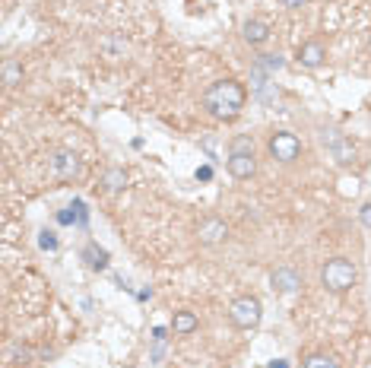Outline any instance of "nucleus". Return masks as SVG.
Masks as SVG:
<instances>
[{"instance_id":"nucleus-4","label":"nucleus","mask_w":371,"mask_h":368,"mask_svg":"<svg viewBox=\"0 0 371 368\" xmlns=\"http://www.w3.org/2000/svg\"><path fill=\"white\" fill-rule=\"evenodd\" d=\"M267 150L276 162H295V159L302 156V140H298L295 134H289V130H276V134L270 137Z\"/></svg>"},{"instance_id":"nucleus-12","label":"nucleus","mask_w":371,"mask_h":368,"mask_svg":"<svg viewBox=\"0 0 371 368\" xmlns=\"http://www.w3.org/2000/svg\"><path fill=\"white\" fill-rule=\"evenodd\" d=\"M83 257H86V263H89L92 270H105V267H108V251L98 248V245H86Z\"/></svg>"},{"instance_id":"nucleus-21","label":"nucleus","mask_w":371,"mask_h":368,"mask_svg":"<svg viewBox=\"0 0 371 368\" xmlns=\"http://www.w3.org/2000/svg\"><path fill=\"white\" fill-rule=\"evenodd\" d=\"M359 216H362V226L371 229V203H365L362 210H359Z\"/></svg>"},{"instance_id":"nucleus-2","label":"nucleus","mask_w":371,"mask_h":368,"mask_svg":"<svg viewBox=\"0 0 371 368\" xmlns=\"http://www.w3.org/2000/svg\"><path fill=\"white\" fill-rule=\"evenodd\" d=\"M356 263L346 261V257H330L324 263V270H320V283L330 289V292H346L356 286Z\"/></svg>"},{"instance_id":"nucleus-8","label":"nucleus","mask_w":371,"mask_h":368,"mask_svg":"<svg viewBox=\"0 0 371 368\" xmlns=\"http://www.w3.org/2000/svg\"><path fill=\"white\" fill-rule=\"evenodd\" d=\"M229 172H232V178H238V181L254 178V175H257V159H254V152H232Z\"/></svg>"},{"instance_id":"nucleus-11","label":"nucleus","mask_w":371,"mask_h":368,"mask_svg":"<svg viewBox=\"0 0 371 368\" xmlns=\"http://www.w3.org/2000/svg\"><path fill=\"white\" fill-rule=\"evenodd\" d=\"M298 60L304 67H320L324 64V45L320 42H308V45L298 48Z\"/></svg>"},{"instance_id":"nucleus-25","label":"nucleus","mask_w":371,"mask_h":368,"mask_svg":"<svg viewBox=\"0 0 371 368\" xmlns=\"http://www.w3.org/2000/svg\"><path fill=\"white\" fill-rule=\"evenodd\" d=\"M267 368H289V362H286V359H276V362H270Z\"/></svg>"},{"instance_id":"nucleus-23","label":"nucleus","mask_w":371,"mask_h":368,"mask_svg":"<svg viewBox=\"0 0 371 368\" xmlns=\"http://www.w3.org/2000/svg\"><path fill=\"white\" fill-rule=\"evenodd\" d=\"M282 7H289V10H295V7H304V3H308V0H279Z\"/></svg>"},{"instance_id":"nucleus-18","label":"nucleus","mask_w":371,"mask_h":368,"mask_svg":"<svg viewBox=\"0 0 371 368\" xmlns=\"http://www.w3.org/2000/svg\"><path fill=\"white\" fill-rule=\"evenodd\" d=\"M260 67L279 70V67H282V58H279V54H260Z\"/></svg>"},{"instance_id":"nucleus-16","label":"nucleus","mask_w":371,"mask_h":368,"mask_svg":"<svg viewBox=\"0 0 371 368\" xmlns=\"http://www.w3.org/2000/svg\"><path fill=\"white\" fill-rule=\"evenodd\" d=\"M304 368H340V365H336L334 356L318 353V356H308V359H304Z\"/></svg>"},{"instance_id":"nucleus-20","label":"nucleus","mask_w":371,"mask_h":368,"mask_svg":"<svg viewBox=\"0 0 371 368\" xmlns=\"http://www.w3.org/2000/svg\"><path fill=\"white\" fill-rule=\"evenodd\" d=\"M232 152H254V143L248 137H238V140H232Z\"/></svg>"},{"instance_id":"nucleus-1","label":"nucleus","mask_w":371,"mask_h":368,"mask_svg":"<svg viewBox=\"0 0 371 368\" xmlns=\"http://www.w3.org/2000/svg\"><path fill=\"white\" fill-rule=\"evenodd\" d=\"M248 102V89L238 80H219L203 92V108L216 121H235Z\"/></svg>"},{"instance_id":"nucleus-3","label":"nucleus","mask_w":371,"mask_h":368,"mask_svg":"<svg viewBox=\"0 0 371 368\" xmlns=\"http://www.w3.org/2000/svg\"><path fill=\"white\" fill-rule=\"evenodd\" d=\"M229 317L238 331H251V327L260 324V317H264V305H260V299H254V295H241V299L232 301Z\"/></svg>"},{"instance_id":"nucleus-22","label":"nucleus","mask_w":371,"mask_h":368,"mask_svg":"<svg viewBox=\"0 0 371 368\" xmlns=\"http://www.w3.org/2000/svg\"><path fill=\"white\" fill-rule=\"evenodd\" d=\"M209 178H213V168H209V166L197 168V181H209Z\"/></svg>"},{"instance_id":"nucleus-10","label":"nucleus","mask_w":371,"mask_h":368,"mask_svg":"<svg viewBox=\"0 0 371 368\" xmlns=\"http://www.w3.org/2000/svg\"><path fill=\"white\" fill-rule=\"evenodd\" d=\"M270 38V26L264 19H248L245 23V42L248 45H264Z\"/></svg>"},{"instance_id":"nucleus-6","label":"nucleus","mask_w":371,"mask_h":368,"mask_svg":"<svg viewBox=\"0 0 371 368\" xmlns=\"http://www.w3.org/2000/svg\"><path fill=\"white\" fill-rule=\"evenodd\" d=\"M320 140H324V146H327V150L334 152V159H336V162H340V166H349V162L356 159V146H352V143H349V140H343V137L336 134V130H327V134L320 137Z\"/></svg>"},{"instance_id":"nucleus-13","label":"nucleus","mask_w":371,"mask_h":368,"mask_svg":"<svg viewBox=\"0 0 371 368\" xmlns=\"http://www.w3.org/2000/svg\"><path fill=\"white\" fill-rule=\"evenodd\" d=\"M197 327H200V321H197V315H191V311H178L175 321H171V331L175 333H193Z\"/></svg>"},{"instance_id":"nucleus-5","label":"nucleus","mask_w":371,"mask_h":368,"mask_svg":"<svg viewBox=\"0 0 371 368\" xmlns=\"http://www.w3.org/2000/svg\"><path fill=\"white\" fill-rule=\"evenodd\" d=\"M51 172H54V178H60V181H76L83 175V159L70 150H58L51 156Z\"/></svg>"},{"instance_id":"nucleus-15","label":"nucleus","mask_w":371,"mask_h":368,"mask_svg":"<svg viewBox=\"0 0 371 368\" xmlns=\"http://www.w3.org/2000/svg\"><path fill=\"white\" fill-rule=\"evenodd\" d=\"M3 83L7 86H16V83H23V67L16 64V60H3Z\"/></svg>"},{"instance_id":"nucleus-9","label":"nucleus","mask_w":371,"mask_h":368,"mask_svg":"<svg viewBox=\"0 0 371 368\" xmlns=\"http://www.w3.org/2000/svg\"><path fill=\"white\" fill-rule=\"evenodd\" d=\"M270 283H273L276 292H286V295H292V292L302 289V277H298L292 267H276V270L270 273Z\"/></svg>"},{"instance_id":"nucleus-19","label":"nucleus","mask_w":371,"mask_h":368,"mask_svg":"<svg viewBox=\"0 0 371 368\" xmlns=\"http://www.w3.org/2000/svg\"><path fill=\"white\" fill-rule=\"evenodd\" d=\"M58 222H60V226H74V222H80V216H76V210L70 207V210H60L58 213Z\"/></svg>"},{"instance_id":"nucleus-17","label":"nucleus","mask_w":371,"mask_h":368,"mask_svg":"<svg viewBox=\"0 0 371 368\" xmlns=\"http://www.w3.org/2000/svg\"><path fill=\"white\" fill-rule=\"evenodd\" d=\"M38 245H42V251H58V235H54V232H42V235H38Z\"/></svg>"},{"instance_id":"nucleus-14","label":"nucleus","mask_w":371,"mask_h":368,"mask_svg":"<svg viewBox=\"0 0 371 368\" xmlns=\"http://www.w3.org/2000/svg\"><path fill=\"white\" fill-rule=\"evenodd\" d=\"M102 184H105V191H124L127 188V172L124 168H108L105 178H102Z\"/></svg>"},{"instance_id":"nucleus-7","label":"nucleus","mask_w":371,"mask_h":368,"mask_svg":"<svg viewBox=\"0 0 371 368\" xmlns=\"http://www.w3.org/2000/svg\"><path fill=\"white\" fill-rule=\"evenodd\" d=\"M225 235H229V226H225V219H203L200 229H197V238H200V245H219V241H225Z\"/></svg>"},{"instance_id":"nucleus-24","label":"nucleus","mask_w":371,"mask_h":368,"mask_svg":"<svg viewBox=\"0 0 371 368\" xmlns=\"http://www.w3.org/2000/svg\"><path fill=\"white\" fill-rule=\"evenodd\" d=\"M165 333H169L165 327H156V331H153V340H156V343H165Z\"/></svg>"}]
</instances>
